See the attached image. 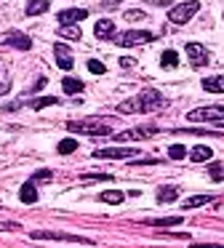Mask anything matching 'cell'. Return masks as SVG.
Instances as JSON below:
<instances>
[{
    "label": "cell",
    "instance_id": "cell-29",
    "mask_svg": "<svg viewBox=\"0 0 224 248\" xmlns=\"http://www.w3.org/2000/svg\"><path fill=\"white\" fill-rule=\"evenodd\" d=\"M88 70L94 72V75H104V64H101L99 59H88Z\"/></svg>",
    "mask_w": 224,
    "mask_h": 248
},
{
    "label": "cell",
    "instance_id": "cell-5",
    "mask_svg": "<svg viewBox=\"0 0 224 248\" xmlns=\"http://www.w3.org/2000/svg\"><path fill=\"white\" fill-rule=\"evenodd\" d=\"M184 51H187V59H190L192 67H206L208 62H211L208 48H206V46H200V43H187Z\"/></svg>",
    "mask_w": 224,
    "mask_h": 248
},
{
    "label": "cell",
    "instance_id": "cell-18",
    "mask_svg": "<svg viewBox=\"0 0 224 248\" xmlns=\"http://www.w3.org/2000/svg\"><path fill=\"white\" fill-rule=\"evenodd\" d=\"M59 38H67V40H80L83 32H80L78 24H59Z\"/></svg>",
    "mask_w": 224,
    "mask_h": 248
},
{
    "label": "cell",
    "instance_id": "cell-36",
    "mask_svg": "<svg viewBox=\"0 0 224 248\" xmlns=\"http://www.w3.org/2000/svg\"><path fill=\"white\" fill-rule=\"evenodd\" d=\"M8 91H11V86L5 80H0V96H3V93H8Z\"/></svg>",
    "mask_w": 224,
    "mask_h": 248
},
{
    "label": "cell",
    "instance_id": "cell-23",
    "mask_svg": "<svg viewBox=\"0 0 224 248\" xmlns=\"http://www.w3.org/2000/svg\"><path fill=\"white\" fill-rule=\"evenodd\" d=\"M176 192H179L176 187H160L158 189V203H174V200L179 198Z\"/></svg>",
    "mask_w": 224,
    "mask_h": 248
},
{
    "label": "cell",
    "instance_id": "cell-26",
    "mask_svg": "<svg viewBox=\"0 0 224 248\" xmlns=\"http://www.w3.org/2000/svg\"><path fill=\"white\" fill-rule=\"evenodd\" d=\"M187 155H190V152H187L184 144H171L168 147V157H171V160H184Z\"/></svg>",
    "mask_w": 224,
    "mask_h": 248
},
{
    "label": "cell",
    "instance_id": "cell-34",
    "mask_svg": "<svg viewBox=\"0 0 224 248\" xmlns=\"http://www.w3.org/2000/svg\"><path fill=\"white\" fill-rule=\"evenodd\" d=\"M195 248H224L219 243H195Z\"/></svg>",
    "mask_w": 224,
    "mask_h": 248
},
{
    "label": "cell",
    "instance_id": "cell-7",
    "mask_svg": "<svg viewBox=\"0 0 224 248\" xmlns=\"http://www.w3.org/2000/svg\"><path fill=\"white\" fill-rule=\"evenodd\" d=\"M139 150H123V147H107V150H96L94 157H104V160H131V157H136Z\"/></svg>",
    "mask_w": 224,
    "mask_h": 248
},
{
    "label": "cell",
    "instance_id": "cell-24",
    "mask_svg": "<svg viewBox=\"0 0 224 248\" xmlns=\"http://www.w3.org/2000/svg\"><path fill=\"white\" fill-rule=\"evenodd\" d=\"M160 64L165 67V70H174L176 64H179V54H176V51H163V56H160Z\"/></svg>",
    "mask_w": 224,
    "mask_h": 248
},
{
    "label": "cell",
    "instance_id": "cell-9",
    "mask_svg": "<svg viewBox=\"0 0 224 248\" xmlns=\"http://www.w3.org/2000/svg\"><path fill=\"white\" fill-rule=\"evenodd\" d=\"M53 56H56V64L62 67V70H72V67H75V59H72V51H69V46L56 43V46H53Z\"/></svg>",
    "mask_w": 224,
    "mask_h": 248
},
{
    "label": "cell",
    "instance_id": "cell-28",
    "mask_svg": "<svg viewBox=\"0 0 224 248\" xmlns=\"http://www.w3.org/2000/svg\"><path fill=\"white\" fill-rule=\"evenodd\" d=\"M208 171H211V179H213V182H224V168L219 166V163H213Z\"/></svg>",
    "mask_w": 224,
    "mask_h": 248
},
{
    "label": "cell",
    "instance_id": "cell-35",
    "mask_svg": "<svg viewBox=\"0 0 224 248\" xmlns=\"http://www.w3.org/2000/svg\"><path fill=\"white\" fill-rule=\"evenodd\" d=\"M0 230H19V224H16V221H3Z\"/></svg>",
    "mask_w": 224,
    "mask_h": 248
},
{
    "label": "cell",
    "instance_id": "cell-37",
    "mask_svg": "<svg viewBox=\"0 0 224 248\" xmlns=\"http://www.w3.org/2000/svg\"><path fill=\"white\" fill-rule=\"evenodd\" d=\"M152 6H168V0H149Z\"/></svg>",
    "mask_w": 224,
    "mask_h": 248
},
{
    "label": "cell",
    "instance_id": "cell-3",
    "mask_svg": "<svg viewBox=\"0 0 224 248\" xmlns=\"http://www.w3.org/2000/svg\"><path fill=\"white\" fill-rule=\"evenodd\" d=\"M197 11H200V3H197V0H187V3H179V6L171 8V11H168V22H174V24H187Z\"/></svg>",
    "mask_w": 224,
    "mask_h": 248
},
{
    "label": "cell",
    "instance_id": "cell-14",
    "mask_svg": "<svg viewBox=\"0 0 224 248\" xmlns=\"http://www.w3.org/2000/svg\"><path fill=\"white\" fill-rule=\"evenodd\" d=\"M211 157H213V150L206 147V144H197V147L190 150V160L192 163H206V160H211Z\"/></svg>",
    "mask_w": 224,
    "mask_h": 248
},
{
    "label": "cell",
    "instance_id": "cell-21",
    "mask_svg": "<svg viewBox=\"0 0 224 248\" xmlns=\"http://www.w3.org/2000/svg\"><path fill=\"white\" fill-rule=\"evenodd\" d=\"M181 216H163V219H147V224L149 227H176V224H181Z\"/></svg>",
    "mask_w": 224,
    "mask_h": 248
},
{
    "label": "cell",
    "instance_id": "cell-12",
    "mask_svg": "<svg viewBox=\"0 0 224 248\" xmlns=\"http://www.w3.org/2000/svg\"><path fill=\"white\" fill-rule=\"evenodd\" d=\"M94 35H96L99 40L115 38V22H112V19H99V22L94 24Z\"/></svg>",
    "mask_w": 224,
    "mask_h": 248
},
{
    "label": "cell",
    "instance_id": "cell-19",
    "mask_svg": "<svg viewBox=\"0 0 224 248\" xmlns=\"http://www.w3.org/2000/svg\"><path fill=\"white\" fill-rule=\"evenodd\" d=\"M211 200H213L211 195H192V198H187L181 205H184V211H190V208H200V205L211 203Z\"/></svg>",
    "mask_w": 224,
    "mask_h": 248
},
{
    "label": "cell",
    "instance_id": "cell-16",
    "mask_svg": "<svg viewBox=\"0 0 224 248\" xmlns=\"http://www.w3.org/2000/svg\"><path fill=\"white\" fill-rule=\"evenodd\" d=\"M203 88H206L208 93H224V75L206 78V80H203Z\"/></svg>",
    "mask_w": 224,
    "mask_h": 248
},
{
    "label": "cell",
    "instance_id": "cell-20",
    "mask_svg": "<svg viewBox=\"0 0 224 248\" xmlns=\"http://www.w3.org/2000/svg\"><path fill=\"white\" fill-rule=\"evenodd\" d=\"M62 88H64V93L75 96V93L83 91V80H78V78H64V80H62Z\"/></svg>",
    "mask_w": 224,
    "mask_h": 248
},
{
    "label": "cell",
    "instance_id": "cell-10",
    "mask_svg": "<svg viewBox=\"0 0 224 248\" xmlns=\"http://www.w3.org/2000/svg\"><path fill=\"white\" fill-rule=\"evenodd\" d=\"M3 43L5 46H11V48H19V51H30L32 48V40L27 38L24 32H5V38H3Z\"/></svg>",
    "mask_w": 224,
    "mask_h": 248
},
{
    "label": "cell",
    "instance_id": "cell-17",
    "mask_svg": "<svg viewBox=\"0 0 224 248\" xmlns=\"http://www.w3.org/2000/svg\"><path fill=\"white\" fill-rule=\"evenodd\" d=\"M19 200L21 203H35L37 200V189H35V182H27V184H21V189H19Z\"/></svg>",
    "mask_w": 224,
    "mask_h": 248
},
{
    "label": "cell",
    "instance_id": "cell-30",
    "mask_svg": "<svg viewBox=\"0 0 224 248\" xmlns=\"http://www.w3.org/2000/svg\"><path fill=\"white\" fill-rule=\"evenodd\" d=\"M126 19H128V22H139V19H142V22H144L147 14H144V11H126Z\"/></svg>",
    "mask_w": 224,
    "mask_h": 248
},
{
    "label": "cell",
    "instance_id": "cell-27",
    "mask_svg": "<svg viewBox=\"0 0 224 248\" xmlns=\"http://www.w3.org/2000/svg\"><path fill=\"white\" fill-rule=\"evenodd\" d=\"M56 150H59V155H69V152L78 150V141H75V139H64V141H59Z\"/></svg>",
    "mask_w": 224,
    "mask_h": 248
},
{
    "label": "cell",
    "instance_id": "cell-33",
    "mask_svg": "<svg viewBox=\"0 0 224 248\" xmlns=\"http://www.w3.org/2000/svg\"><path fill=\"white\" fill-rule=\"evenodd\" d=\"M133 64H136V62H133V59H128V56H123V59H120V67H123V70H131Z\"/></svg>",
    "mask_w": 224,
    "mask_h": 248
},
{
    "label": "cell",
    "instance_id": "cell-25",
    "mask_svg": "<svg viewBox=\"0 0 224 248\" xmlns=\"http://www.w3.org/2000/svg\"><path fill=\"white\" fill-rule=\"evenodd\" d=\"M53 104H59V99L56 96H43V99H32L27 107H32V109H43V107H53Z\"/></svg>",
    "mask_w": 224,
    "mask_h": 248
},
{
    "label": "cell",
    "instance_id": "cell-32",
    "mask_svg": "<svg viewBox=\"0 0 224 248\" xmlns=\"http://www.w3.org/2000/svg\"><path fill=\"white\" fill-rule=\"evenodd\" d=\"M96 179H112V173H83V182H96Z\"/></svg>",
    "mask_w": 224,
    "mask_h": 248
},
{
    "label": "cell",
    "instance_id": "cell-1",
    "mask_svg": "<svg viewBox=\"0 0 224 248\" xmlns=\"http://www.w3.org/2000/svg\"><path fill=\"white\" fill-rule=\"evenodd\" d=\"M165 107V96L158 91V88H144L136 99H128V102H120V112L131 115V112H155V109Z\"/></svg>",
    "mask_w": 224,
    "mask_h": 248
},
{
    "label": "cell",
    "instance_id": "cell-11",
    "mask_svg": "<svg viewBox=\"0 0 224 248\" xmlns=\"http://www.w3.org/2000/svg\"><path fill=\"white\" fill-rule=\"evenodd\" d=\"M158 128H131V131H120L115 134L117 141H133V139H147V136H155Z\"/></svg>",
    "mask_w": 224,
    "mask_h": 248
},
{
    "label": "cell",
    "instance_id": "cell-15",
    "mask_svg": "<svg viewBox=\"0 0 224 248\" xmlns=\"http://www.w3.org/2000/svg\"><path fill=\"white\" fill-rule=\"evenodd\" d=\"M51 8V0H30L27 3V16H40Z\"/></svg>",
    "mask_w": 224,
    "mask_h": 248
},
{
    "label": "cell",
    "instance_id": "cell-8",
    "mask_svg": "<svg viewBox=\"0 0 224 248\" xmlns=\"http://www.w3.org/2000/svg\"><path fill=\"white\" fill-rule=\"evenodd\" d=\"M187 118L192 123H197V120H224V107L222 104H216V107H200V109H192Z\"/></svg>",
    "mask_w": 224,
    "mask_h": 248
},
{
    "label": "cell",
    "instance_id": "cell-13",
    "mask_svg": "<svg viewBox=\"0 0 224 248\" xmlns=\"http://www.w3.org/2000/svg\"><path fill=\"white\" fill-rule=\"evenodd\" d=\"M88 16V11L85 8H67V11H59V22L62 24H78V22H83V19Z\"/></svg>",
    "mask_w": 224,
    "mask_h": 248
},
{
    "label": "cell",
    "instance_id": "cell-2",
    "mask_svg": "<svg viewBox=\"0 0 224 248\" xmlns=\"http://www.w3.org/2000/svg\"><path fill=\"white\" fill-rule=\"evenodd\" d=\"M67 131H72V134H85V136H110L112 134L110 125L99 123V120H69Z\"/></svg>",
    "mask_w": 224,
    "mask_h": 248
},
{
    "label": "cell",
    "instance_id": "cell-6",
    "mask_svg": "<svg viewBox=\"0 0 224 248\" xmlns=\"http://www.w3.org/2000/svg\"><path fill=\"white\" fill-rule=\"evenodd\" d=\"M35 240H69V243H85V246H94V240L88 237H80V235H67V232H46V230H37L32 232Z\"/></svg>",
    "mask_w": 224,
    "mask_h": 248
},
{
    "label": "cell",
    "instance_id": "cell-31",
    "mask_svg": "<svg viewBox=\"0 0 224 248\" xmlns=\"http://www.w3.org/2000/svg\"><path fill=\"white\" fill-rule=\"evenodd\" d=\"M32 182H51V171H46V168H43V171H37L35 176H32Z\"/></svg>",
    "mask_w": 224,
    "mask_h": 248
},
{
    "label": "cell",
    "instance_id": "cell-22",
    "mask_svg": "<svg viewBox=\"0 0 224 248\" xmlns=\"http://www.w3.org/2000/svg\"><path fill=\"white\" fill-rule=\"evenodd\" d=\"M99 200H101V203H110V205H120L123 200H126V195L117 192V189H110V192H101Z\"/></svg>",
    "mask_w": 224,
    "mask_h": 248
},
{
    "label": "cell",
    "instance_id": "cell-4",
    "mask_svg": "<svg viewBox=\"0 0 224 248\" xmlns=\"http://www.w3.org/2000/svg\"><path fill=\"white\" fill-rule=\"evenodd\" d=\"M155 35L147 32V30H128V32H120L115 35V43L123 46V48H133V46H142V43H149Z\"/></svg>",
    "mask_w": 224,
    "mask_h": 248
}]
</instances>
